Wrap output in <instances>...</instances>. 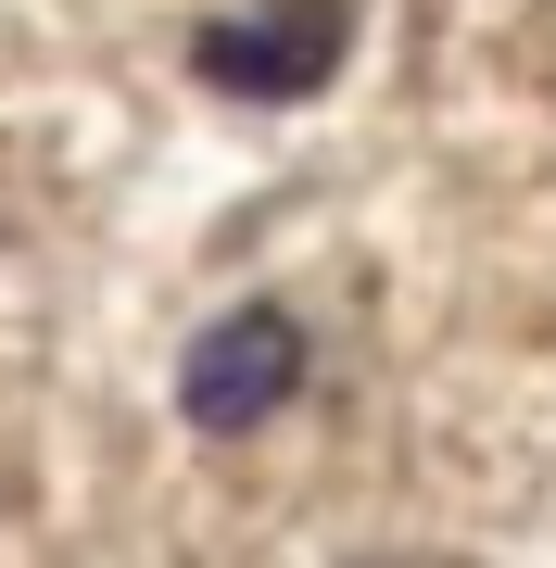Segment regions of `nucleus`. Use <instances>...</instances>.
I'll list each match as a JSON object with an SVG mask.
<instances>
[{
  "label": "nucleus",
  "mask_w": 556,
  "mask_h": 568,
  "mask_svg": "<svg viewBox=\"0 0 556 568\" xmlns=\"http://www.w3.org/2000/svg\"><path fill=\"white\" fill-rule=\"evenodd\" d=\"M291 392H304V316H291V304L215 316L203 342H190V366H178V405H190V429H215V443L266 429Z\"/></svg>",
  "instance_id": "obj_1"
},
{
  "label": "nucleus",
  "mask_w": 556,
  "mask_h": 568,
  "mask_svg": "<svg viewBox=\"0 0 556 568\" xmlns=\"http://www.w3.org/2000/svg\"><path fill=\"white\" fill-rule=\"evenodd\" d=\"M342 39H354L342 0H266V13H215L190 39V63H203L228 102H316L342 77Z\"/></svg>",
  "instance_id": "obj_2"
}]
</instances>
